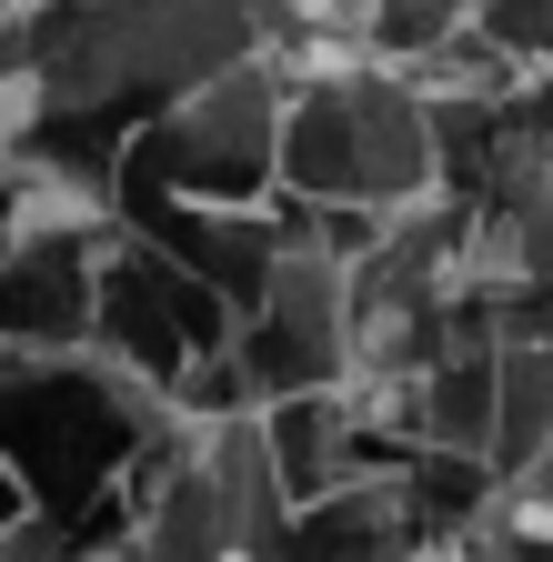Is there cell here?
Returning <instances> with one entry per match:
<instances>
[{
    "instance_id": "1",
    "label": "cell",
    "mask_w": 553,
    "mask_h": 562,
    "mask_svg": "<svg viewBox=\"0 0 553 562\" xmlns=\"http://www.w3.org/2000/svg\"><path fill=\"white\" fill-rule=\"evenodd\" d=\"M342 101H353V201H373V211L443 201V131H433V91L412 70L353 50L342 60Z\"/></svg>"
},
{
    "instance_id": "2",
    "label": "cell",
    "mask_w": 553,
    "mask_h": 562,
    "mask_svg": "<svg viewBox=\"0 0 553 562\" xmlns=\"http://www.w3.org/2000/svg\"><path fill=\"white\" fill-rule=\"evenodd\" d=\"M412 402V432L443 442V452H483L494 442V402H504V351H443L433 372L402 382Z\"/></svg>"
},
{
    "instance_id": "3",
    "label": "cell",
    "mask_w": 553,
    "mask_h": 562,
    "mask_svg": "<svg viewBox=\"0 0 553 562\" xmlns=\"http://www.w3.org/2000/svg\"><path fill=\"white\" fill-rule=\"evenodd\" d=\"M473 31H494L513 60H553V0H473Z\"/></svg>"
}]
</instances>
